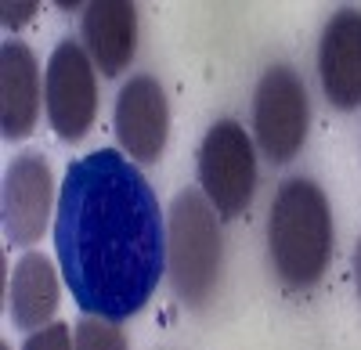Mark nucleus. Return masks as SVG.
<instances>
[{
  "label": "nucleus",
  "instance_id": "1",
  "mask_svg": "<svg viewBox=\"0 0 361 350\" xmlns=\"http://www.w3.org/2000/svg\"><path fill=\"white\" fill-rule=\"evenodd\" d=\"M54 253L90 318L127 322L166 271V220L145 173L116 149L69 163L54 210Z\"/></svg>",
  "mask_w": 361,
  "mask_h": 350
},
{
  "label": "nucleus",
  "instance_id": "2",
  "mask_svg": "<svg viewBox=\"0 0 361 350\" xmlns=\"http://www.w3.org/2000/svg\"><path fill=\"white\" fill-rule=\"evenodd\" d=\"M267 253L279 278L293 289L322 282L333 253V213L325 192L307 177H289L267 213Z\"/></svg>",
  "mask_w": 361,
  "mask_h": 350
},
{
  "label": "nucleus",
  "instance_id": "3",
  "mask_svg": "<svg viewBox=\"0 0 361 350\" xmlns=\"http://www.w3.org/2000/svg\"><path fill=\"white\" fill-rule=\"evenodd\" d=\"M224 264V239L217 210L199 188L177 192L166 213V275L180 304L206 307L217 293Z\"/></svg>",
  "mask_w": 361,
  "mask_h": 350
},
{
  "label": "nucleus",
  "instance_id": "4",
  "mask_svg": "<svg viewBox=\"0 0 361 350\" xmlns=\"http://www.w3.org/2000/svg\"><path fill=\"white\" fill-rule=\"evenodd\" d=\"M199 192L217 217L250 210L257 192V144L235 120H217L199 144Z\"/></svg>",
  "mask_w": 361,
  "mask_h": 350
},
{
  "label": "nucleus",
  "instance_id": "5",
  "mask_svg": "<svg viewBox=\"0 0 361 350\" xmlns=\"http://www.w3.org/2000/svg\"><path fill=\"white\" fill-rule=\"evenodd\" d=\"M311 127V101L307 87L289 65L264 69L257 94H253V137L257 149L267 156V163H289L307 141Z\"/></svg>",
  "mask_w": 361,
  "mask_h": 350
},
{
  "label": "nucleus",
  "instance_id": "6",
  "mask_svg": "<svg viewBox=\"0 0 361 350\" xmlns=\"http://www.w3.org/2000/svg\"><path fill=\"white\" fill-rule=\"evenodd\" d=\"M44 108L47 123L62 141H83L98 115V80L94 62L76 40H62L51 51L44 73Z\"/></svg>",
  "mask_w": 361,
  "mask_h": 350
},
{
  "label": "nucleus",
  "instance_id": "7",
  "mask_svg": "<svg viewBox=\"0 0 361 350\" xmlns=\"http://www.w3.org/2000/svg\"><path fill=\"white\" fill-rule=\"evenodd\" d=\"M116 141L134 163L152 166L159 163L166 137H170V101L159 80L134 76L130 83L119 87L116 112H112Z\"/></svg>",
  "mask_w": 361,
  "mask_h": 350
},
{
  "label": "nucleus",
  "instance_id": "8",
  "mask_svg": "<svg viewBox=\"0 0 361 350\" xmlns=\"http://www.w3.org/2000/svg\"><path fill=\"white\" fill-rule=\"evenodd\" d=\"M54 202V177L51 163L37 152H25L8 166L4 177V231L15 246H33L51 220Z\"/></svg>",
  "mask_w": 361,
  "mask_h": 350
},
{
  "label": "nucleus",
  "instance_id": "9",
  "mask_svg": "<svg viewBox=\"0 0 361 350\" xmlns=\"http://www.w3.org/2000/svg\"><path fill=\"white\" fill-rule=\"evenodd\" d=\"M318 76L322 91L333 108H357L361 105V11L343 8L325 22L318 44Z\"/></svg>",
  "mask_w": 361,
  "mask_h": 350
},
{
  "label": "nucleus",
  "instance_id": "10",
  "mask_svg": "<svg viewBox=\"0 0 361 350\" xmlns=\"http://www.w3.org/2000/svg\"><path fill=\"white\" fill-rule=\"evenodd\" d=\"M40 98L44 83L37 54L22 40H8L0 47V127L8 141H22L37 130Z\"/></svg>",
  "mask_w": 361,
  "mask_h": 350
},
{
  "label": "nucleus",
  "instance_id": "11",
  "mask_svg": "<svg viewBox=\"0 0 361 350\" xmlns=\"http://www.w3.org/2000/svg\"><path fill=\"white\" fill-rule=\"evenodd\" d=\"M83 44L102 76H119L137 51V8L127 0H98L83 11Z\"/></svg>",
  "mask_w": 361,
  "mask_h": 350
},
{
  "label": "nucleus",
  "instance_id": "12",
  "mask_svg": "<svg viewBox=\"0 0 361 350\" xmlns=\"http://www.w3.org/2000/svg\"><path fill=\"white\" fill-rule=\"evenodd\" d=\"M58 275L54 264L44 253H25L8 289V307H11V322L18 329H44L51 325V318L58 311Z\"/></svg>",
  "mask_w": 361,
  "mask_h": 350
},
{
  "label": "nucleus",
  "instance_id": "13",
  "mask_svg": "<svg viewBox=\"0 0 361 350\" xmlns=\"http://www.w3.org/2000/svg\"><path fill=\"white\" fill-rule=\"evenodd\" d=\"M73 350H130L127 332L109 318H87L73 332Z\"/></svg>",
  "mask_w": 361,
  "mask_h": 350
},
{
  "label": "nucleus",
  "instance_id": "14",
  "mask_svg": "<svg viewBox=\"0 0 361 350\" xmlns=\"http://www.w3.org/2000/svg\"><path fill=\"white\" fill-rule=\"evenodd\" d=\"M22 350H73V336H69V325L66 322H51L44 329H37L22 343Z\"/></svg>",
  "mask_w": 361,
  "mask_h": 350
},
{
  "label": "nucleus",
  "instance_id": "15",
  "mask_svg": "<svg viewBox=\"0 0 361 350\" xmlns=\"http://www.w3.org/2000/svg\"><path fill=\"white\" fill-rule=\"evenodd\" d=\"M33 15H37V4H33V0H18V4L11 0V4H4V25H8V29L25 25Z\"/></svg>",
  "mask_w": 361,
  "mask_h": 350
},
{
  "label": "nucleus",
  "instance_id": "16",
  "mask_svg": "<svg viewBox=\"0 0 361 350\" xmlns=\"http://www.w3.org/2000/svg\"><path fill=\"white\" fill-rule=\"evenodd\" d=\"M354 278H357V296H361V242L354 249Z\"/></svg>",
  "mask_w": 361,
  "mask_h": 350
},
{
  "label": "nucleus",
  "instance_id": "17",
  "mask_svg": "<svg viewBox=\"0 0 361 350\" xmlns=\"http://www.w3.org/2000/svg\"><path fill=\"white\" fill-rule=\"evenodd\" d=\"M0 350H11V346H8V343H0Z\"/></svg>",
  "mask_w": 361,
  "mask_h": 350
}]
</instances>
